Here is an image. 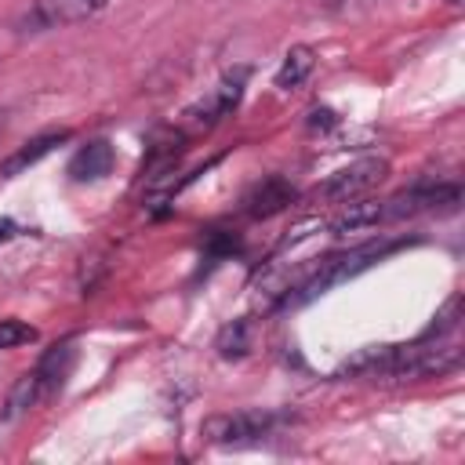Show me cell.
I'll use <instances>...</instances> for the list:
<instances>
[{
    "mask_svg": "<svg viewBox=\"0 0 465 465\" xmlns=\"http://www.w3.org/2000/svg\"><path fill=\"white\" fill-rule=\"evenodd\" d=\"M461 363V345L458 341H432L421 338L418 345H389L378 352H363L352 360L345 371L349 374H378V378H396V381H421V378H440Z\"/></svg>",
    "mask_w": 465,
    "mask_h": 465,
    "instance_id": "cell-1",
    "label": "cell"
},
{
    "mask_svg": "<svg viewBox=\"0 0 465 465\" xmlns=\"http://www.w3.org/2000/svg\"><path fill=\"white\" fill-rule=\"evenodd\" d=\"M396 247H400V243H392V240H374V243H360V247H352V251H341V254L323 258L298 287H291V291L283 294L280 309H294V305L312 302L316 294H323V291H331V287L352 280L356 272H363L367 265H374L381 254H389V251H396Z\"/></svg>",
    "mask_w": 465,
    "mask_h": 465,
    "instance_id": "cell-2",
    "label": "cell"
},
{
    "mask_svg": "<svg viewBox=\"0 0 465 465\" xmlns=\"http://www.w3.org/2000/svg\"><path fill=\"white\" fill-rule=\"evenodd\" d=\"M461 200V185L458 182H418L411 189L392 193L389 200H374V225L378 222H396V218H411V214H425V211H454Z\"/></svg>",
    "mask_w": 465,
    "mask_h": 465,
    "instance_id": "cell-3",
    "label": "cell"
},
{
    "mask_svg": "<svg viewBox=\"0 0 465 465\" xmlns=\"http://www.w3.org/2000/svg\"><path fill=\"white\" fill-rule=\"evenodd\" d=\"M69 363H73V341H62V345H54L51 352H44V356H40V363H36L33 371H25V374L18 378V385L11 389L7 414L29 411V407H33V403H40L44 396H51V392L62 385V378H65Z\"/></svg>",
    "mask_w": 465,
    "mask_h": 465,
    "instance_id": "cell-4",
    "label": "cell"
},
{
    "mask_svg": "<svg viewBox=\"0 0 465 465\" xmlns=\"http://www.w3.org/2000/svg\"><path fill=\"white\" fill-rule=\"evenodd\" d=\"M389 174V160L385 156H363L341 171H334L320 189H316V200H327V203H352L360 200L363 193H371L378 182H385Z\"/></svg>",
    "mask_w": 465,
    "mask_h": 465,
    "instance_id": "cell-5",
    "label": "cell"
},
{
    "mask_svg": "<svg viewBox=\"0 0 465 465\" xmlns=\"http://www.w3.org/2000/svg\"><path fill=\"white\" fill-rule=\"evenodd\" d=\"M280 421H283V414H276V411H236V414L207 418L200 432L211 443H254V440L269 436Z\"/></svg>",
    "mask_w": 465,
    "mask_h": 465,
    "instance_id": "cell-6",
    "label": "cell"
},
{
    "mask_svg": "<svg viewBox=\"0 0 465 465\" xmlns=\"http://www.w3.org/2000/svg\"><path fill=\"white\" fill-rule=\"evenodd\" d=\"M243 84H247V69L240 65L236 73L222 76L207 98H200V102H193V105L185 109V124H189V127H214L218 120H225V116L236 109V102H240V94H243Z\"/></svg>",
    "mask_w": 465,
    "mask_h": 465,
    "instance_id": "cell-7",
    "label": "cell"
},
{
    "mask_svg": "<svg viewBox=\"0 0 465 465\" xmlns=\"http://www.w3.org/2000/svg\"><path fill=\"white\" fill-rule=\"evenodd\" d=\"M109 0H33L29 22L36 29H62L73 22H87L94 18Z\"/></svg>",
    "mask_w": 465,
    "mask_h": 465,
    "instance_id": "cell-8",
    "label": "cell"
},
{
    "mask_svg": "<svg viewBox=\"0 0 465 465\" xmlns=\"http://www.w3.org/2000/svg\"><path fill=\"white\" fill-rule=\"evenodd\" d=\"M113 163H116L113 145L105 138H94L69 160V174H73V182H98L113 171Z\"/></svg>",
    "mask_w": 465,
    "mask_h": 465,
    "instance_id": "cell-9",
    "label": "cell"
},
{
    "mask_svg": "<svg viewBox=\"0 0 465 465\" xmlns=\"http://www.w3.org/2000/svg\"><path fill=\"white\" fill-rule=\"evenodd\" d=\"M291 200H294V189H291L283 178H265V182H258V185L247 193L243 211H247L251 218H269V214L283 211Z\"/></svg>",
    "mask_w": 465,
    "mask_h": 465,
    "instance_id": "cell-10",
    "label": "cell"
},
{
    "mask_svg": "<svg viewBox=\"0 0 465 465\" xmlns=\"http://www.w3.org/2000/svg\"><path fill=\"white\" fill-rule=\"evenodd\" d=\"M65 138H69V131H47V134L29 138L18 153H11V156L0 163V174H4V178H15L18 171H25V167H29V163H36L40 156H47V153H51L58 142H65Z\"/></svg>",
    "mask_w": 465,
    "mask_h": 465,
    "instance_id": "cell-11",
    "label": "cell"
},
{
    "mask_svg": "<svg viewBox=\"0 0 465 465\" xmlns=\"http://www.w3.org/2000/svg\"><path fill=\"white\" fill-rule=\"evenodd\" d=\"M312 69H316V51H312L309 44H294V47L283 54L280 69H276V87H280V91H294V87L305 84V76H309Z\"/></svg>",
    "mask_w": 465,
    "mask_h": 465,
    "instance_id": "cell-12",
    "label": "cell"
},
{
    "mask_svg": "<svg viewBox=\"0 0 465 465\" xmlns=\"http://www.w3.org/2000/svg\"><path fill=\"white\" fill-rule=\"evenodd\" d=\"M218 352H222L225 360L247 352V320H232V323L218 334Z\"/></svg>",
    "mask_w": 465,
    "mask_h": 465,
    "instance_id": "cell-13",
    "label": "cell"
},
{
    "mask_svg": "<svg viewBox=\"0 0 465 465\" xmlns=\"http://www.w3.org/2000/svg\"><path fill=\"white\" fill-rule=\"evenodd\" d=\"M25 341H36V327H29L22 320H0V349H15Z\"/></svg>",
    "mask_w": 465,
    "mask_h": 465,
    "instance_id": "cell-14",
    "label": "cell"
},
{
    "mask_svg": "<svg viewBox=\"0 0 465 465\" xmlns=\"http://www.w3.org/2000/svg\"><path fill=\"white\" fill-rule=\"evenodd\" d=\"M458 309H461V298L458 294H450L447 298V305L436 312V320H432V327L421 334V338H440V334H447V331H454L458 327Z\"/></svg>",
    "mask_w": 465,
    "mask_h": 465,
    "instance_id": "cell-15",
    "label": "cell"
},
{
    "mask_svg": "<svg viewBox=\"0 0 465 465\" xmlns=\"http://www.w3.org/2000/svg\"><path fill=\"white\" fill-rule=\"evenodd\" d=\"M15 232H18V225H15L11 218H0V243H7Z\"/></svg>",
    "mask_w": 465,
    "mask_h": 465,
    "instance_id": "cell-16",
    "label": "cell"
},
{
    "mask_svg": "<svg viewBox=\"0 0 465 465\" xmlns=\"http://www.w3.org/2000/svg\"><path fill=\"white\" fill-rule=\"evenodd\" d=\"M338 4H352V0H331V7H338Z\"/></svg>",
    "mask_w": 465,
    "mask_h": 465,
    "instance_id": "cell-17",
    "label": "cell"
},
{
    "mask_svg": "<svg viewBox=\"0 0 465 465\" xmlns=\"http://www.w3.org/2000/svg\"><path fill=\"white\" fill-rule=\"evenodd\" d=\"M0 131H4V105H0Z\"/></svg>",
    "mask_w": 465,
    "mask_h": 465,
    "instance_id": "cell-18",
    "label": "cell"
},
{
    "mask_svg": "<svg viewBox=\"0 0 465 465\" xmlns=\"http://www.w3.org/2000/svg\"><path fill=\"white\" fill-rule=\"evenodd\" d=\"M447 4H461V0H447Z\"/></svg>",
    "mask_w": 465,
    "mask_h": 465,
    "instance_id": "cell-19",
    "label": "cell"
}]
</instances>
